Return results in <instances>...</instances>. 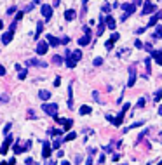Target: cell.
Here are the masks:
<instances>
[{
	"label": "cell",
	"mask_w": 162,
	"mask_h": 165,
	"mask_svg": "<svg viewBox=\"0 0 162 165\" xmlns=\"http://www.w3.org/2000/svg\"><path fill=\"white\" fill-rule=\"evenodd\" d=\"M42 111L45 115H49V117H56L58 115V104L54 103H45L42 106Z\"/></svg>",
	"instance_id": "1"
},
{
	"label": "cell",
	"mask_w": 162,
	"mask_h": 165,
	"mask_svg": "<svg viewBox=\"0 0 162 165\" xmlns=\"http://www.w3.org/2000/svg\"><path fill=\"white\" fill-rule=\"evenodd\" d=\"M129 106H131V104H129V103H126V104H124V108H122V111L119 113V117H117V118H112V124H113V125H117V127H119V125H122L124 115H126V111L129 110Z\"/></svg>",
	"instance_id": "2"
},
{
	"label": "cell",
	"mask_w": 162,
	"mask_h": 165,
	"mask_svg": "<svg viewBox=\"0 0 162 165\" xmlns=\"http://www.w3.org/2000/svg\"><path fill=\"white\" fill-rule=\"evenodd\" d=\"M84 28V37H80L78 38V45H87L89 42H91V30H89V26H82Z\"/></svg>",
	"instance_id": "3"
},
{
	"label": "cell",
	"mask_w": 162,
	"mask_h": 165,
	"mask_svg": "<svg viewBox=\"0 0 162 165\" xmlns=\"http://www.w3.org/2000/svg\"><path fill=\"white\" fill-rule=\"evenodd\" d=\"M47 49H49V44H47V42H38V44H37L35 52L38 56H44L45 52H47Z\"/></svg>",
	"instance_id": "4"
},
{
	"label": "cell",
	"mask_w": 162,
	"mask_h": 165,
	"mask_svg": "<svg viewBox=\"0 0 162 165\" xmlns=\"http://www.w3.org/2000/svg\"><path fill=\"white\" fill-rule=\"evenodd\" d=\"M12 141H14V138H12V136H7V138H5V141H4V144L0 146V155H4V153H7L9 146L12 144Z\"/></svg>",
	"instance_id": "5"
},
{
	"label": "cell",
	"mask_w": 162,
	"mask_h": 165,
	"mask_svg": "<svg viewBox=\"0 0 162 165\" xmlns=\"http://www.w3.org/2000/svg\"><path fill=\"white\" fill-rule=\"evenodd\" d=\"M54 118H56V122H58V124H59V125H63V127L66 129V131H68V129H70L71 125H73V120H70V118H59L58 115H56Z\"/></svg>",
	"instance_id": "6"
},
{
	"label": "cell",
	"mask_w": 162,
	"mask_h": 165,
	"mask_svg": "<svg viewBox=\"0 0 162 165\" xmlns=\"http://www.w3.org/2000/svg\"><path fill=\"white\" fill-rule=\"evenodd\" d=\"M155 11V4H152V2H150V0H147V2H145V5H143V16H148V14L150 12H154Z\"/></svg>",
	"instance_id": "7"
},
{
	"label": "cell",
	"mask_w": 162,
	"mask_h": 165,
	"mask_svg": "<svg viewBox=\"0 0 162 165\" xmlns=\"http://www.w3.org/2000/svg\"><path fill=\"white\" fill-rule=\"evenodd\" d=\"M26 64H28V66H38V68H45V66H47L45 61H38V59H35V57H33V59H28Z\"/></svg>",
	"instance_id": "8"
},
{
	"label": "cell",
	"mask_w": 162,
	"mask_h": 165,
	"mask_svg": "<svg viewBox=\"0 0 162 165\" xmlns=\"http://www.w3.org/2000/svg\"><path fill=\"white\" fill-rule=\"evenodd\" d=\"M42 16H44L47 21H49L51 18H52V7H51V5H45V4H44V5H42Z\"/></svg>",
	"instance_id": "9"
},
{
	"label": "cell",
	"mask_w": 162,
	"mask_h": 165,
	"mask_svg": "<svg viewBox=\"0 0 162 165\" xmlns=\"http://www.w3.org/2000/svg\"><path fill=\"white\" fill-rule=\"evenodd\" d=\"M30 146H31V141H28L25 146H21L19 143H16V144H14V153H23V151H26V150H30Z\"/></svg>",
	"instance_id": "10"
},
{
	"label": "cell",
	"mask_w": 162,
	"mask_h": 165,
	"mask_svg": "<svg viewBox=\"0 0 162 165\" xmlns=\"http://www.w3.org/2000/svg\"><path fill=\"white\" fill-rule=\"evenodd\" d=\"M45 42L49 44L51 47H58L61 42H59V38H56V37H52V35H47V38H45Z\"/></svg>",
	"instance_id": "11"
},
{
	"label": "cell",
	"mask_w": 162,
	"mask_h": 165,
	"mask_svg": "<svg viewBox=\"0 0 162 165\" xmlns=\"http://www.w3.org/2000/svg\"><path fill=\"white\" fill-rule=\"evenodd\" d=\"M134 83H136V70L129 68V82H127V85H129V87H133Z\"/></svg>",
	"instance_id": "12"
},
{
	"label": "cell",
	"mask_w": 162,
	"mask_h": 165,
	"mask_svg": "<svg viewBox=\"0 0 162 165\" xmlns=\"http://www.w3.org/2000/svg\"><path fill=\"white\" fill-rule=\"evenodd\" d=\"M51 150H52V148H51V144L45 141V143H44V148H42V157H44L45 160L51 157Z\"/></svg>",
	"instance_id": "13"
},
{
	"label": "cell",
	"mask_w": 162,
	"mask_h": 165,
	"mask_svg": "<svg viewBox=\"0 0 162 165\" xmlns=\"http://www.w3.org/2000/svg\"><path fill=\"white\" fill-rule=\"evenodd\" d=\"M12 37H14V31H5V33L2 35V44H9V42L12 40Z\"/></svg>",
	"instance_id": "14"
},
{
	"label": "cell",
	"mask_w": 162,
	"mask_h": 165,
	"mask_svg": "<svg viewBox=\"0 0 162 165\" xmlns=\"http://www.w3.org/2000/svg\"><path fill=\"white\" fill-rule=\"evenodd\" d=\"M64 63H66V66H68V68H75V64H77V61L70 56V52H66V59H64Z\"/></svg>",
	"instance_id": "15"
},
{
	"label": "cell",
	"mask_w": 162,
	"mask_h": 165,
	"mask_svg": "<svg viewBox=\"0 0 162 165\" xmlns=\"http://www.w3.org/2000/svg\"><path fill=\"white\" fill-rule=\"evenodd\" d=\"M122 9H124V11H126V14L129 16V14H134L136 5H133V4H122Z\"/></svg>",
	"instance_id": "16"
},
{
	"label": "cell",
	"mask_w": 162,
	"mask_h": 165,
	"mask_svg": "<svg viewBox=\"0 0 162 165\" xmlns=\"http://www.w3.org/2000/svg\"><path fill=\"white\" fill-rule=\"evenodd\" d=\"M38 97H40L42 101H49V99H51V92H49V90H45V89L38 90Z\"/></svg>",
	"instance_id": "17"
},
{
	"label": "cell",
	"mask_w": 162,
	"mask_h": 165,
	"mask_svg": "<svg viewBox=\"0 0 162 165\" xmlns=\"http://www.w3.org/2000/svg\"><path fill=\"white\" fill-rule=\"evenodd\" d=\"M152 57L157 61V64H160L162 66V52L160 50H152Z\"/></svg>",
	"instance_id": "18"
},
{
	"label": "cell",
	"mask_w": 162,
	"mask_h": 165,
	"mask_svg": "<svg viewBox=\"0 0 162 165\" xmlns=\"http://www.w3.org/2000/svg\"><path fill=\"white\" fill-rule=\"evenodd\" d=\"M75 11H73V9H68V11H64V19L66 21H73L75 19Z\"/></svg>",
	"instance_id": "19"
},
{
	"label": "cell",
	"mask_w": 162,
	"mask_h": 165,
	"mask_svg": "<svg viewBox=\"0 0 162 165\" xmlns=\"http://www.w3.org/2000/svg\"><path fill=\"white\" fill-rule=\"evenodd\" d=\"M68 108H73V87H68Z\"/></svg>",
	"instance_id": "20"
},
{
	"label": "cell",
	"mask_w": 162,
	"mask_h": 165,
	"mask_svg": "<svg viewBox=\"0 0 162 165\" xmlns=\"http://www.w3.org/2000/svg\"><path fill=\"white\" fill-rule=\"evenodd\" d=\"M106 26L110 28V30H115V19H113L112 16H106Z\"/></svg>",
	"instance_id": "21"
},
{
	"label": "cell",
	"mask_w": 162,
	"mask_h": 165,
	"mask_svg": "<svg viewBox=\"0 0 162 165\" xmlns=\"http://www.w3.org/2000/svg\"><path fill=\"white\" fill-rule=\"evenodd\" d=\"M105 19H103V16H101V18H99V28H98V37L99 35H103V31H105Z\"/></svg>",
	"instance_id": "22"
},
{
	"label": "cell",
	"mask_w": 162,
	"mask_h": 165,
	"mask_svg": "<svg viewBox=\"0 0 162 165\" xmlns=\"http://www.w3.org/2000/svg\"><path fill=\"white\" fill-rule=\"evenodd\" d=\"M70 56L75 61H80V59H82V52H80V50H73V52H70Z\"/></svg>",
	"instance_id": "23"
},
{
	"label": "cell",
	"mask_w": 162,
	"mask_h": 165,
	"mask_svg": "<svg viewBox=\"0 0 162 165\" xmlns=\"http://www.w3.org/2000/svg\"><path fill=\"white\" fill-rule=\"evenodd\" d=\"M42 31H44V24L40 23V21H38V23H37V31H35V40L38 38V35L42 33Z\"/></svg>",
	"instance_id": "24"
},
{
	"label": "cell",
	"mask_w": 162,
	"mask_h": 165,
	"mask_svg": "<svg viewBox=\"0 0 162 165\" xmlns=\"http://www.w3.org/2000/svg\"><path fill=\"white\" fill-rule=\"evenodd\" d=\"M91 108H89V106H85V104H84V106H80V111H78V113H80V115H89V113H91Z\"/></svg>",
	"instance_id": "25"
},
{
	"label": "cell",
	"mask_w": 162,
	"mask_h": 165,
	"mask_svg": "<svg viewBox=\"0 0 162 165\" xmlns=\"http://www.w3.org/2000/svg\"><path fill=\"white\" fill-rule=\"evenodd\" d=\"M64 59H63V56H59V54H56V56H52V63L54 64H61Z\"/></svg>",
	"instance_id": "26"
},
{
	"label": "cell",
	"mask_w": 162,
	"mask_h": 165,
	"mask_svg": "<svg viewBox=\"0 0 162 165\" xmlns=\"http://www.w3.org/2000/svg\"><path fill=\"white\" fill-rule=\"evenodd\" d=\"M157 21H159V18H157V14H155V16H152V18H150V21H148V26H150V28L155 26V24H157Z\"/></svg>",
	"instance_id": "27"
},
{
	"label": "cell",
	"mask_w": 162,
	"mask_h": 165,
	"mask_svg": "<svg viewBox=\"0 0 162 165\" xmlns=\"http://www.w3.org/2000/svg\"><path fill=\"white\" fill-rule=\"evenodd\" d=\"M19 70H21V71L18 73V76H19V80H25L26 75H28V71H26V70H23V68H19Z\"/></svg>",
	"instance_id": "28"
},
{
	"label": "cell",
	"mask_w": 162,
	"mask_h": 165,
	"mask_svg": "<svg viewBox=\"0 0 162 165\" xmlns=\"http://www.w3.org/2000/svg\"><path fill=\"white\" fill-rule=\"evenodd\" d=\"M160 37H162V24L157 26V31L154 33V38H160Z\"/></svg>",
	"instance_id": "29"
},
{
	"label": "cell",
	"mask_w": 162,
	"mask_h": 165,
	"mask_svg": "<svg viewBox=\"0 0 162 165\" xmlns=\"http://www.w3.org/2000/svg\"><path fill=\"white\" fill-rule=\"evenodd\" d=\"M49 134L51 136H59V134H63V131H61V129H51Z\"/></svg>",
	"instance_id": "30"
},
{
	"label": "cell",
	"mask_w": 162,
	"mask_h": 165,
	"mask_svg": "<svg viewBox=\"0 0 162 165\" xmlns=\"http://www.w3.org/2000/svg\"><path fill=\"white\" fill-rule=\"evenodd\" d=\"M9 101V96L7 94H0V104H5Z\"/></svg>",
	"instance_id": "31"
},
{
	"label": "cell",
	"mask_w": 162,
	"mask_h": 165,
	"mask_svg": "<svg viewBox=\"0 0 162 165\" xmlns=\"http://www.w3.org/2000/svg\"><path fill=\"white\" fill-rule=\"evenodd\" d=\"M75 138H77V134H75V132H70V134H68V136L63 139V141H73Z\"/></svg>",
	"instance_id": "32"
},
{
	"label": "cell",
	"mask_w": 162,
	"mask_h": 165,
	"mask_svg": "<svg viewBox=\"0 0 162 165\" xmlns=\"http://www.w3.org/2000/svg\"><path fill=\"white\" fill-rule=\"evenodd\" d=\"M51 148H54V150H59V148H61V141H59V139H56V141L52 143V146H51Z\"/></svg>",
	"instance_id": "33"
},
{
	"label": "cell",
	"mask_w": 162,
	"mask_h": 165,
	"mask_svg": "<svg viewBox=\"0 0 162 165\" xmlns=\"http://www.w3.org/2000/svg\"><path fill=\"white\" fill-rule=\"evenodd\" d=\"M92 64H94V66H101V64H103V59H101V57H96V59L92 61Z\"/></svg>",
	"instance_id": "34"
},
{
	"label": "cell",
	"mask_w": 162,
	"mask_h": 165,
	"mask_svg": "<svg viewBox=\"0 0 162 165\" xmlns=\"http://www.w3.org/2000/svg\"><path fill=\"white\" fill-rule=\"evenodd\" d=\"M154 99H155V101H160V99H162V89L155 92V97H154Z\"/></svg>",
	"instance_id": "35"
},
{
	"label": "cell",
	"mask_w": 162,
	"mask_h": 165,
	"mask_svg": "<svg viewBox=\"0 0 162 165\" xmlns=\"http://www.w3.org/2000/svg\"><path fill=\"white\" fill-rule=\"evenodd\" d=\"M119 38H120V35H119V33H113V35H112V38H110V40H112V42H117V40H119Z\"/></svg>",
	"instance_id": "36"
},
{
	"label": "cell",
	"mask_w": 162,
	"mask_h": 165,
	"mask_svg": "<svg viewBox=\"0 0 162 165\" xmlns=\"http://www.w3.org/2000/svg\"><path fill=\"white\" fill-rule=\"evenodd\" d=\"M61 44H63V45H66V44H68V42H70V38H68V37H63V38H61Z\"/></svg>",
	"instance_id": "37"
},
{
	"label": "cell",
	"mask_w": 162,
	"mask_h": 165,
	"mask_svg": "<svg viewBox=\"0 0 162 165\" xmlns=\"http://www.w3.org/2000/svg\"><path fill=\"white\" fill-rule=\"evenodd\" d=\"M145 64H147V73H150V71H152V70H150V57L145 61Z\"/></svg>",
	"instance_id": "38"
},
{
	"label": "cell",
	"mask_w": 162,
	"mask_h": 165,
	"mask_svg": "<svg viewBox=\"0 0 162 165\" xmlns=\"http://www.w3.org/2000/svg\"><path fill=\"white\" fill-rule=\"evenodd\" d=\"M105 45H106V49H108V50H110V49L113 47V42H112V40H108V42H106V44H105Z\"/></svg>",
	"instance_id": "39"
},
{
	"label": "cell",
	"mask_w": 162,
	"mask_h": 165,
	"mask_svg": "<svg viewBox=\"0 0 162 165\" xmlns=\"http://www.w3.org/2000/svg\"><path fill=\"white\" fill-rule=\"evenodd\" d=\"M54 85H56V87H59V85H61V78H59V76H56V80H54Z\"/></svg>",
	"instance_id": "40"
},
{
	"label": "cell",
	"mask_w": 162,
	"mask_h": 165,
	"mask_svg": "<svg viewBox=\"0 0 162 165\" xmlns=\"http://www.w3.org/2000/svg\"><path fill=\"white\" fill-rule=\"evenodd\" d=\"M134 45H136L138 49H143V44H141V40H136V42H134Z\"/></svg>",
	"instance_id": "41"
},
{
	"label": "cell",
	"mask_w": 162,
	"mask_h": 165,
	"mask_svg": "<svg viewBox=\"0 0 162 165\" xmlns=\"http://www.w3.org/2000/svg\"><path fill=\"white\" fill-rule=\"evenodd\" d=\"M4 75H5V68H4V66L0 64V76H4Z\"/></svg>",
	"instance_id": "42"
},
{
	"label": "cell",
	"mask_w": 162,
	"mask_h": 165,
	"mask_svg": "<svg viewBox=\"0 0 162 165\" xmlns=\"http://www.w3.org/2000/svg\"><path fill=\"white\" fill-rule=\"evenodd\" d=\"M12 12H16V7H9V9H7V14H12Z\"/></svg>",
	"instance_id": "43"
},
{
	"label": "cell",
	"mask_w": 162,
	"mask_h": 165,
	"mask_svg": "<svg viewBox=\"0 0 162 165\" xmlns=\"http://www.w3.org/2000/svg\"><path fill=\"white\" fill-rule=\"evenodd\" d=\"M9 131H11V124H7L5 127H4V134H5V132H9Z\"/></svg>",
	"instance_id": "44"
},
{
	"label": "cell",
	"mask_w": 162,
	"mask_h": 165,
	"mask_svg": "<svg viewBox=\"0 0 162 165\" xmlns=\"http://www.w3.org/2000/svg\"><path fill=\"white\" fill-rule=\"evenodd\" d=\"M141 2L143 0H133V5H141Z\"/></svg>",
	"instance_id": "45"
},
{
	"label": "cell",
	"mask_w": 162,
	"mask_h": 165,
	"mask_svg": "<svg viewBox=\"0 0 162 165\" xmlns=\"http://www.w3.org/2000/svg\"><path fill=\"white\" fill-rule=\"evenodd\" d=\"M143 47L147 49V50H150V52H152V44H147V45H143Z\"/></svg>",
	"instance_id": "46"
},
{
	"label": "cell",
	"mask_w": 162,
	"mask_h": 165,
	"mask_svg": "<svg viewBox=\"0 0 162 165\" xmlns=\"http://www.w3.org/2000/svg\"><path fill=\"white\" fill-rule=\"evenodd\" d=\"M138 106H140V108L141 106H145V99H140V101H138Z\"/></svg>",
	"instance_id": "47"
},
{
	"label": "cell",
	"mask_w": 162,
	"mask_h": 165,
	"mask_svg": "<svg viewBox=\"0 0 162 165\" xmlns=\"http://www.w3.org/2000/svg\"><path fill=\"white\" fill-rule=\"evenodd\" d=\"M85 165H92V158H91V157H89V158L85 160Z\"/></svg>",
	"instance_id": "48"
},
{
	"label": "cell",
	"mask_w": 162,
	"mask_h": 165,
	"mask_svg": "<svg viewBox=\"0 0 162 165\" xmlns=\"http://www.w3.org/2000/svg\"><path fill=\"white\" fill-rule=\"evenodd\" d=\"M63 155H64V151H63V150H58V157H59V158H61Z\"/></svg>",
	"instance_id": "49"
},
{
	"label": "cell",
	"mask_w": 162,
	"mask_h": 165,
	"mask_svg": "<svg viewBox=\"0 0 162 165\" xmlns=\"http://www.w3.org/2000/svg\"><path fill=\"white\" fill-rule=\"evenodd\" d=\"M103 12H110V5H105V7H103Z\"/></svg>",
	"instance_id": "50"
},
{
	"label": "cell",
	"mask_w": 162,
	"mask_h": 165,
	"mask_svg": "<svg viewBox=\"0 0 162 165\" xmlns=\"http://www.w3.org/2000/svg\"><path fill=\"white\" fill-rule=\"evenodd\" d=\"M7 163H9V165H14V163H16V158H11V160L7 162Z\"/></svg>",
	"instance_id": "51"
},
{
	"label": "cell",
	"mask_w": 162,
	"mask_h": 165,
	"mask_svg": "<svg viewBox=\"0 0 162 165\" xmlns=\"http://www.w3.org/2000/svg\"><path fill=\"white\" fill-rule=\"evenodd\" d=\"M157 18H159V19H162V11H159V12H157Z\"/></svg>",
	"instance_id": "52"
},
{
	"label": "cell",
	"mask_w": 162,
	"mask_h": 165,
	"mask_svg": "<svg viewBox=\"0 0 162 165\" xmlns=\"http://www.w3.org/2000/svg\"><path fill=\"white\" fill-rule=\"evenodd\" d=\"M61 165H70V162H61Z\"/></svg>",
	"instance_id": "53"
},
{
	"label": "cell",
	"mask_w": 162,
	"mask_h": 165,
	"mask_svg": "<svg viewBox=\"0 0 162 165\" xmlns=\"http://www.w3.org/2000/svg\"><path fill=\"white\" fill-rule=\"evenodd\" d=\"M40 2H42V0H33V4H40Z\"/></svg>",
	"instance_id": "54"
},
{
	"label": "cell",
	"mask_w": 162,
	"mask_h": 165,
	"mask_svg": "<svg viewBox=\"0 0 162 165\" xmlns=\"http://www.w3.org/2000/svg\"><path fill=\"white\" fill-rule=\"evenodd\" d=\"M2 28H4V23H2V21H0V30H2Z\"/></svg>",
	"instance_id": "55"
},
{
	"label": "cell",
	"mask_w": 162,
	"mask_h": 165,
	"mask_svg": "<svg viewBox=\"0 0 162 165\" xmlns=\"http://www.w3.org/2000/svg\"><path fill=\"white\" fill-rule=\"evenodd\" d=\"M122 165H126V163H122Z\"/></svg>",
	"instance_id": "56"
},
{
	"label": "cell",
	"mask_w": 162,
	"mask_h": 165,
	"mask_svg": "<svg viewBox=\"0 0 162 165\" xmlns=\"http://www.w3.org/2000/svg\"><path fill=\"white\" fill-rule=\"evenodd\" d=\"M49 165H52V163H49Z\"/></svg>",
	"instance_id": "57"
},
{
	"label": "cell",
	"mask_w": 162,
	"mask_h": 165,
	"mask_svg": "<svg viewBox=\"0 0 162 165\" xmlns=\"http://www.w3.org/2000/svg\"><path fill=\"white\" fill-rule=\"evenodd\" d=\"M7 165H9V163H7Z\"/></svg>",
	"instance_id": "58"
}]
</instances>
